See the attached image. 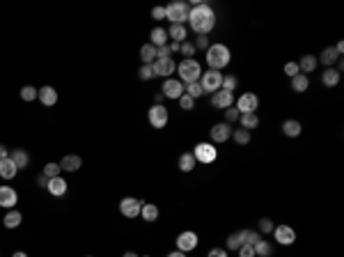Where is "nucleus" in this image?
I'll return each instance as SVG.
<instances>
[{"label": "nucleus", "instance_id": "f257e3e1", "mask_svg": "<svg viewBox=\"0 0 344 257\" xmlns=\"http://www.w3.org/2000/svg\"><path fill=\"white\" fill-rule=\"evenodd\" d=\"M189 23L198 35H209L216 26V12L211 10L207 3L193 5L189 12Z\"/></svg>", "mask_w": 344, "mask_h": 257}, {"label": "nucleus", "instance_id": "f03ea898", "mask_svg": "<svg viewBox=\"0 0 344 257\" xmlns=\"http://www.w3.org/2000/svg\"><path fill=\"white\" fill-rule=\"evenodd\" d=\"M230 60H232V53L225 44H221V42L218 44H209V49H207V65H209V69L221 71L230 65Z\"/></svg>", "mask_w": 344, "mask_h": 257}, {"label": "nucleus", "instance_id": "7ed1b4c3", "mask_svg": "<svg viewBox=\"0 0 344 257\" xmlns=\"http://www.w3.org/2000/svg\"><path fill=\"white\" fill-rule=\"evenodd\" d=\"M177 71H179V81L184 85H189V83H198L202 78V65H200L195 58H184L182 62L177 65Z\"/></svg>", "mask_w": 344, "mask_h": 257}, {"label": "nucleus", "instance_id": "20e7f679", "mask_svg": "<svg viewBox=\"0 0 344 257\" xmlns=\"http://www.w3.org/2000/svg\"><path fill=\"white\" fill-rule=\"evenodd\" d=\"M189 5L186 3H170L165 7V19L170 21V26H184L189 21Z\"/></svg>", "mask_w": 344, "mask_h": 257}, {"label": "nucleus", "instance_id": "39448f33", "mask_svg": "<svg viewBox=\"0 0 344 257\" xmlns=\"http://www.w3.org/2000/svg\"><path fill=\"white\" fill-rule=\"evenodd\" d=\"M193 156L198 163H214L218 159V147H214V142H198L193 149Z\"/></svg>", "mask_w": 344, "mask_h": 257}, {"label": "nucleus", "instance_id": "423d86ee", "mask_svg": "<svg viewBox=\"0 0 344 257\" xmlns=\"http://www.w3.org/2000/svg\"><path fill=\"white\" fill-rule=\"evenodd\" d=\"M221 83H223V74L221 71H216V69H207L202 71V78H200V85H202V90L207 92H218L221 90Z\"/></svg>", "mask_w": 344, "mask_h": 257}, {"label": "nucleus", "instance_id": "0eeeda50", "mask_svg": "<svg viewBox=\"0 0 344 257\" xmlns=\"http://www.w3.org/2000/svg\"><path fill=\"white\" fill-rule=\"evenodd\" d=\"M147 120H149V124L154 129H165L167 120H170V113H167V108L163 104H154L149 108V113H147Z\"/></svg>", "mask_w": 344, "mask_h": 257}, {"label": "nucleus", "instance_id": "6e6552de", "mask_svg": "<svg viewBox=\"0 0 344 257\" xmlns=\"http://www.w3.org/2000/svg\"><path fill=\"white\" fill-rule=\"evenodd\" d=\"M234 108H237L241 115H246V113H257L259 97L255 92H243L241 97H239V101H237V106H234Z\"/></svg>", "mask_w": 344, "mask_h": 257}, {"label": "nucleus", "instance_id": "1a4fd4ad", "mask_svg": "<svg viewBox=\"0 0 344 257\" xmlns=\"http://www.w3.org/2000/svg\"><path fill=\"white\" fill-rule=\"evenodd\" d=\"M151 69H154V76H163V78H170L175 71H177V65L172 58H156L151 62Z\"/></svg>", "mask_w": 344, "mask_h": 257}, {"label": "nucleus", "instance_id": "9d476101", "mask_svg": "<svg viewBox=\"0 0 344 257\" xmlns=\"http://www.w3.org/2000/svg\"><path fill=\"white\" fill-rule=\"evenodd\" d=\"M271 234L275 236V241H278L280 246H291L296 241V230L291 225H275Z\"/></svg>", "mask_w": 344, "mask_h": 257}, {"label": "nucleus", "instance_id": "9b49d317", "mask_svg": "<svg viewBox=\"0 0 344 257\" xmlns=\"http://www.w3.org/2000/svg\"><path fill=\"white\" fill-rule=\"evenodd\" d=\"M140 209H142V200H138V197H124L122 202H119V213L126 216V218L140 216Z\"/></svg>", "mask_w": 344, "mask_h": 257}, {"label": "nucleus", "instance_id": "f8f14e48", "mask_svg": "<svg viewBox=\"0 0 344 257\" xmlns=\"http://www.w3.org/2000/svg\"><path fill=\"white\" fill-rule=\"evenodd\" d=\"M198 243H200V239H198V234H195L193 230H186V232H182V234L177 236V250H182V252L195 250Z\"/></svg>", "mask_w": 344, "mask_h": 257}, {"label": "nucleus", "instance_id": "ddd939ff", "mask_svg": "<svg viewBox=\"0 0 344 257\" xmlns=\"http://www.w3.org/2000/svg\"><path fill=\"white\" fill-rule=\"evenodd\" d=\"M161 94L167 99H179L184 94V83L179 81V78H165V81H163Z\"/></svg>", "mask_w": 344, "mask_h": 257}, {"label": "nucleus", "instance_id": "4468645a", "mask_svg": "<svg viewBox=\"0 0 344 257\" xmlns=\"http://www.w3.org/2000/svg\"><path fill=\"white\" fill-rule=\"evenodd\" d=\"M232 138V126L227 122H221V124H214L211 126V142L214 145H223Z\"/></svg>", "mask_w": 344, "mask_h": 257}, {"label": "nucleus", "instance_id": "2eb2a0df", "mask_svg": "<svg viewBox=\"0 0 344 257\" xmlns=\"http://www.w3.org/2000/svg\"><path fill=\"white\" fill-rule=\"evenodd\" d=\"M211 106H214V108L227 110L230 106H234V92H227V90H218V92H214L211 94Z\"/></svg>", "mask_w": 344, "mask_h": 257}, {"label": "nucleus", "instance_id": "dca6fc26", "mask_svg": "<svg viewBox=\"0 0 344 257\" xmlns=\"http://www.w3.org/2000/svg\"><path fill=\"white\" fill-rule=\"evenodd\" d=\"M19 202V193L12 186H0V207L5 209H14Z\"/></svg>", "mask_w": 344, "mask_h": 257}, {"label": "nucleus", "instance_id": "f3484780", "mask_svg": "<svg viewBox=\"0 0 344 257\" xmlns=\"http://www.w3.org/2000/svg\"><path fill=\"white\" fill-rule=\"evenodd\" d=\"M37 99L44 106H55L58 104V92H55L53 85H44V88L37 90Z\"/></svg>", "mask_w": 344, "mask_h": 257}, {"label": "nucleus", "instance_id": "a211bd4d", "mask_svg": "<svg viewBox=\"0 0 344 257\" xmlns=\"http://www.w3.org/2000/svg\"><path fill=\"white\" fill-rule=\"evenodd\" d=\"M67 188H69V184H67L65 177H53V179H49L46 191H49L53 197H60V195H65L67 193Z\"/></svg>", "mask_w": 344, "mask_h": 257}, {"label": "nucleus", "instance_id": "6ab92c4d", "mask_svg": "<svg viewBox=\"0 0 344 257\" xmlns=\"http://www.w3.org/2000/svg\"><path fill=\"white\" fill-rule=\"evenodd\" d=\"M81 165H83V159L78 154H67L65 159L60 161V168L67 170V172H76V170H81Z\"/></svg>", "mask_w": 344, "mask_h": 257}, {"label": "nucleus", "instance_id": "aec40b11", "mask_svg": "<svg viewBox=\"0 0 344 257\" xmlns=\"http://www.w3.org/2000/svg\"><path fill=\"white\" fill-rule=\"evenodd\" d=\"M165 33H167V39H170V42H177V44L186 42V37H189V30H186V26H170Z\"/></svg>", "mask_w": 344, "mask_h": 257}, {"label": "nucleus", "instance_id": "412c9836", "mask_svg": "<svg viewBox=\"0 0 344 257\" xmlns=\"http://www.w3.org/2000/svg\"><path fill=\"white\" fill-rule=\"evenodd\" d=\"M3 223H5L7 230H14V227H19V225L23 223V216L19 209H7L5 213V218H3Z\"/></svg>", "mask_w": 344, "mask_h": 257}, {"label": "nucleus", "instance_id": "4be33fe9", "mask_svg": "<svg viewBox=\"0 0 344 257\" xmlns=\"http://www.w3.org/2000/svg\"><path fill=\"white\" fill-rule=\"evenodd\" d=\"M17 172H19V168L14 165V161H12L10 156L0 161V177H3V179H14Z\"/></svg>", "mask_w": 344, "mask_h": 257}, {"label": "nucleus", "instance_id": "5701e85b", "mask_svg": "<svg viewBox=\"0 0 344 257\" xmlns=\"http://www.w3.org/2000/svg\"><path fill=\"white\" fill-rule=\"evenodd\" d=\"M303 131V126L298 120H285L282 122V133H285L287 138H298Z\"/></svg>", "mask_w": 344, "mask_h": 257}, {"label": "nucleus", "instance_id": "b1692460", "mask_svg": "<svg viewBox=\"0 0 344 257\" xmlns=\"http://www.w3.org/2000/svg\"><path fill=\"white\" fill-rule=\"evenodd\" d=\"M195 165H198V161H195L193 152H184L182 156H179V170H182V172H193Z\"/></svg>", "mask_w": 344, "mask_h": 257}, {"label": "nucleus", "instance_id": "393cba45", "mask_svg": "<svg viewBox=\"0 0 344 257\" xmlns=\"http://www.w3.org/2000/svg\"><path fill=\"white\" fill-rule=\"evenodd\" d=\"M10 159L14 161V165H17L19 170L28 168V163H30V156H28L26 149H14V152H10Z\"/></svg>", "mask_w": 344, "mask_h": 257}, {"label": "nucleus", "instance_id": "a878e982", "mask_svg": "<svg viewBox=\"0 0 344 257\" xmlns=\"http://www.w3.org/2000/svg\"><path fill=\"white\" fill-rule=\"evenodd\" d=\"M337 60H339L337 51H335L333 46H328V49H323V51H321V55H319V60H317V62L326 65V69H328V67H333V62H337Z\"/></svg>", "mask_w": 344, "mask_h": 257}, {"label": "nucleus", "instance_id": "bb28decb", "mask_svg": "<svg viewBox=\"0 0 344 257\" xmlns=\"http://www.w3.org/2000/svg\"><path fill=\"white\" fill-rule=\"evenodd\" d=\"M140 216H142V220H147V223H154V220L158 218V207H156V204H151V202H142Z\"/></svg>", "mask_w": 344, "mask_h": 257}, {"label": "nucleus", "instance_id": "cd10ccee", "mask_svg": "<svg viewBox=\"0 0 344 257\" xmlns=\"http://www.w3.org/2000/svg\"><path fill=\"white\" fill-rule=\"evenodd\" d=\"M321 83L326 85V88H335V85L339 83V71L333 69V67H328V69L321 74Z\"/></svg>", "mask_w": 344, "mask_h": 257}, {"label": "nucleus", "instance_id": "c85d7f7f", "mask_svg": "<svg viewBox=\"0 0 344 257\" xmlns=\"http://www.w3.org/2000/svg\"><path fill=\"white\" fill-rule=\"evenodd\" d=\"M149 37H151V46H156V49H161V46H167V33L163 30V28H154Z\"/></svg>", "mask_w": 344, "mask_h": 257}, {"label": "nucleus", "instance_id": "c756f323", "mask_svg": "<svg viewBox=\"0 0 344 257\" xmlns=\"http://www.w3.org/2000/svg\"><path fill=\"white\" fill-rule=\"evenodd\" d=\"M239 236H241V241L246 243V246H257L259 241H262V234L259 232H255V230H241L239 232Z\"/></svg>", "mask_w": 344, "mask_h": 257}, {"label": "nucleus", "instance_id": "7c9ffc66", "mask_svg": "<svg viewBox=\"0 0 344 257\" xmlns=\"http://www.w3.org/2000/svg\"><path fill=\"white\" fill-rule=\"evenodd\" d=\"M307 85H310V78L305 76V74H296L294 78H291V90H294V92H305L307 90Z\"/></svg>", "mask_w": 344, "mask_h": 257}, {"label": "nucleus", "instance_id": "2f4dec72", "mask_svg": "<svg viewBox=\"0 0 344 257\" xmlns=\"http://www.w3.org/2000/svg\"><path fill=\"white\" fill-rule=\"evenodd\" d=\"M239 122H241V129H246V131H250V129H257V126H259L257 113H246V115L239 117Z\"/></svg>", "mask_w": 344, "mask_h": 257}, {"label": "nucleus", "instance_id": "473e14b6", "mask_svg": "<svg viewBox=\"0 0 344 257\" xmlns=\"http://www.w3.org/2000/svg\"><path fill=\"white\" fill-rule=\"evenodd\" d=\"M314 67H317V58H314V55H303L301 62H298V69H301L305 76L314 71Z\"/></svg>", "mask_w": 344, "mask_h": 257}, {"label": "nucleus", "instance_id": "72a5a7b5", "mask_svg": "<svg viewBox=\"0 0 344 257\" xmlns=\"http://www.w3.org/2000/svg\"><path fill=\"white\" fill-rule=\"evenodd\" d=\"M140 58H142V65H151V62L156 60V46L145 44L140 49Z\"/></svg>", "mask_w": 344, "mask_h": 257}, {"label": "nucleus", "instance_id": "f704fd0d", "mask_svg": "<svg viewBox=\"0 0 344 257\" xmlns=\"http://www.w3.org/2000/svg\"><path fill=\"white\" fill-rule=\"evenodd\" d=\"M271 252H273V246H271V241L262 239L255 246V257H271Z\"/></svg>", "mask_w": 344, "mask_h": 257}, {"label": "nucleus", "instance_id": "c9c22d12", "mask_svg": "<svg viewBox=\"0 0 344 257\" xmlns=\"http://www.w3.org/2000/svg\"><path fill=\"white\" fill-rule=\"evenodd\" d=\"M232 138H234L237 145H248L250 142V131H246V129H232Z\"/></svg>", "mask_w": 344, "mask_h": 257}, {"label": "nucleus", "instance_id": "e433bc0d", "mask_svg": "<svg viewBox=\"0 0 344 257\" xmlns=\"http://www.w3.org/2000/svg\"><path fill=\"white\" fill-rule=\"evenodd\" d=\"M184 92L189 94L191 99H200V97H202V94H205V90H202V85H200V81H198V83H189Z\"/></svg>", "mask_w": 344, "mask_h": 257}, {"label": "nucleus", "instance_id": "4c0bfd02", "mask_svg": "<svg viewBox=\"0 0 344 257\" xmlns=\"http://www.w3.org/2000/svg\"><path fill=\"white\" fill-rule=\"evenodd\" d=\"M239 85V78L237 76H223V83H221V90H227V92H234Z\"/></svg>", "mask_w": 344, "mask_h": 257}, {"label": "nucleus", "instance_id": "58836bf2", "mask_svg": "<svg viewBox=\"0 0 344 257\" xmlns=\"http://www.w3.org/2000/svg\"><path fill=\"white\" fill-rule=\"evenodd\" d=\"M21 99L23 101H35V99H37V88H33V85H23L21 88Z\"/></svg>", "mask_w": 344, "mask_h": 257}, {"label": "nucleus", "instance_id": "ea45409f", "mask_svg": "<svg viewBox=\"0 0 344 257\" xmlns=\"http://www.w3.org/2000/svg\"><path fill=\"white\" fill-rule=\"evenodd\" d=\"M60 170H62V168H60V163H46V165H44L42 175H46L49 179H53V177H60Z\"/></svg>", "mask_w": 344, "mask_h": 257}, {"label": "nucleus", "instance_id": "a19ab883", "mask_svg": "<svg viewBox=\"0 0 344 257\" xmlns=\"http://www.w3.org/2000/svg\"><path fill=\"white\" fill-rule=\"evenodd\" d=\"M241 246H243V241H241V236H239V232L227 236V248H230V250H239Z\"/></svg>", "mask_w": 344, "mask_h": 257}, {"label": "nucleus", "instance_id": "79ce46f5", "mask_svg": "<svg viewBox=\"0 0 344 257\" xmlns=\"http://www.w3.org/2000/svg\"><path fill=\"white\" fill-rule=\"evenodd\" d=\"M177 101H179V106H182V110H193L195 108V99H191L186 92H184L182 97L177 99Z\"/></svg>", "mask_w": 344, "mask_h": 257}, {"label": "nucleus", "instance_id": "37998d69", "mask_svg": "<svg viewBox=\"0 0 344 257\" xmlns=\"http://www.w3.org/2000/svg\"><path fill=\"white\" fill-rule=\"evenodd\" d=\"M273 220L271 218H262L259 220V234H271V232H273Z\"/></svg>", "mask_w": 344, "mask_h": 257}, {"label": "nucleus", "instance_id": "c03bdc74", "mask_svg": "<svg viewBox=\"0 0 344 257\" xmlns=\"http://www.w3.org/2000/svg\"><path fill=\"white\" fill-rule=\"evenodd\" d=\"M138 76H140V81H151V78H154V69H151V65H142V67H140Z\"/></svg>", "mask_w": 344, "mask_h": 257}, {"label": "nucleus", "instance_id": "a18cd8bd", "mask_svg": "<svg viewBox=\"0 0 344 257\" xmlns=\"http://www.w3.org/2000/svg\"><path fill=\"white\" fill-rule=\"evenodd\" d=\"M179 53L186 55V60H189L191 55H195V46L191 44V42H182V44H179Z\"/></svg>", "mask_w": 344, "mask_h": 257}, {"label": "nucleus", "instance_id": "49530a36", "mask_svg": "<svg viewBox=\"0 0 344 257\" xmlns=\"http://www.w3.org/2000/svg\"><path fill=\"white\" fill-rule=\"evenodd\" d=\"M239 117H241V113H239V110L234 108V106H230V108L225 110V122H227V124H232V122H237Z\"/></svg>", "mask_w": 344, "mask_h": 257}, {"label": "nucleus", "instance_id": "de8ad7c7", "mask_svg": "<svg viewBox=\"0 0 344 257\" xmlns=\"http://www.w3.org/2000/svg\"><path fill=\"white\" fill-rule=\"evenodd\" d=\"M285 74L289 78H294L296 74H301V69H298V62H287V65H285Z\"/></svg>", "mask_w": 344, "mask_h": 257}, {"label": "nucleus", "instance_id": "09e8293b", "mask_svg": "<svg viewBox=\"0 0 344 257\" xmlns=\"http://www.w3.org/2000/svg\"><path fill=\"white\" fill-rule=\"evenodd\" d=\"M193 46L195 49H209V37H207V35H198Z\"/></svg>", "mask_w": 344, "mask_h": 257}, {"label": "nucleus", "instance_id": "8fccbe9b", "mask_svg": "<svg viewBox=\"0 0 344 257\" xmlns=\"http://www.w3.org/2000/svg\"><path fill=\"white\" fill-rule=\"evenodd\" d=\"M151 19H154V21H163V19H165V7H154V10H151Z\"/></svg>", "mask_w": 344, "mask_h": 257}, {"label": "nucleus", "instance_id": "3c124183", "mask_svg": "<svg viewBox=\"0 0 344 257\" xmlns=\"http://www.w3.org/2000/svg\"><path fill=\"white\" fill-rule=\"evenodd\" d=\"M239 257H255V248H253V246H246V243H243V246L239 248Z\"/></svg>", "mask_w": 344, "mask_h": 257}, {"label": "nucleus", "instance_id": "603ef678", "mask_svg": "<svg viewBox=\"0 0 344 257\" xmlns=\"http://www.w3.org/2000/svg\"><path fill=\"white\" fill-rule=\"evenodd\" d=\"M207 257H227V250H223V248H211Z\"/></svg>", "mask_w": 344, "mask_h": 257}, {"label": "nucleus", "instance_id": "864d4df0", "mask_svg": "<svg viewBox=\"0 0 344 257\" xmlns=\"http://www.w3.org/2000/svg\"><path fill=\"white\" fill-rule=\"evenodd\" d=\"M156 58H170V49H167V46L156 49Z\"/></svg>", "mask_w": 344, "mask_h": 257}, {"label": "nucleus", "instance_id": "5fc2aeb1", "mask_svg": "<svg viewBox=\"0 0 344 257\" xmlns=\"http://www.w3.org/2000/svg\"><path fill=\"white\" fill-rule=\"evenodd\" d=\"M37 186L39 188H46V186H49V177H46V175H39L37 177Z\"/></svg>", "mask_w": 344, "mask_h": 257}, {"label": "nucleus", "instance_id": "6e6d98bb", "mask_svg": "<svg viewBox=\"0 0 344 257\" xmlns=\"http://www.w3.org/2000/svg\"><path fill=\"white\" fill-rule=\"evenodd\" d=\"M7 156H10V152H7V147H5V145H0V161H3V159H7Z\"/></svg>", "mask_w": 344, "mask_h": 257}, {"label": "nucleus", "instance_id": "4d7b16f0", "mask_svg": "<svg viewBox=\"0 0 344 257\" xmlns=\"http://www.w3.org/2000/svg\"><path fill=\"white\" fill-rule=\"evenodd\" d=\"M167 257H186V252H182V250H172Z\"/></svg>", "mask_w": 344, "mask_h": 257}, {"label": "nucleus", "instance_id": "13d9d810", "mask_svg": "<svg viewBox=\"0 0 344 257\" xmlns=\"http://www.w3.org/2000/svg\"><path fill=\"white\" fill-rule=\"evenodd\" d=\"M167 49H170V53H172V51H179V44H177V42H170V44H167Z\"/></svg>", "mask_w": 344, "mask_h": 257}, {"label": "nucleus", "instance_id": "bf43d9fd", "mask_svg": "<svg viewBox=\"0 0 344 257\" xmlns=\"http://www.w3.org/2000/svg\"><path fill=\"white\" fill-rule=\"evenodd\" d=\"M12 257H28V252H23V250H17V252H14V255H12Z\"/></svg>", "mask_w": 344, "mask_h": 257}, {"label": "nucleus", "instance_id": "052dcab7", "mask_svg": "<svg viewBox=\"0 0 344 257\" xmlns=\"http://www.w3.org/2000/svg\"><path fill=\"white\" fill-rule=\"evenodd\" d=\"M124 257H140V255H135L133 250H129V252H124Z\"/></svg>", "mask_w": 344, "mask_h": 257}, {"label": "nucleus", "instance_id": "680f3d73", "mask_svg": "<svg viewBox=\"0 0 344 257\" xmlns=\"http://www.w3.org/2000/svg\"><path fill=\"white\" fill-rule=\"evenodd\" d=\"M142 257H149V255H142Z\"/></svg>", "mask_w": 344, "mask_h": 257}, {"label": "nucleus", "instance_id": "e2e57ef3", "mask_svg": "<svg viewBox=\"0 0 344 257\" xmlns=\"http://www.w3.org/2000/svg\"><path fill=\"white\" fill-rule=\"evenodd\" d=\"M87 257H92V255H87Z\"/></svg>", "mask_w": 344, "mask_h": 257}]
</instances>
